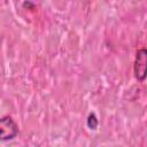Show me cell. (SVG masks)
Returning a JSON list of instances; mask_svg holds the SVG:
<instances>
[{"label":"cell","instance_id":"6da1fadb","mask_svg":"<svg viewBox=\"0 0 147 147\" xmlns=\"http://www.w3.org/2000/svg\"><path fill=\"white\" fill-rule=\"evenodd\" d=\"M134 76L138 80L142 82L147 77V49L141 48L136 54L134 60Z\"/></svg>","mask_w":147,"mask_h":147},{"label":"cell","instance_id":"7a4b0ae2","mask_svg":"<svg viewBox=\"0 0 147 147\" xmlns=\"http://www.w3.org/2000/svg\"><path fill=\"white\" fill-rule=\"evenodd\" d=\"M18 127L16 123L11 119V117H2L0 121V139L1 140H9L17 136Z\"/></svg>","mask_w":147,"mask_h":147},{"label":"cell","instance_id":"3957f363","mask_svg":"<svg viewBox=\"0 0 147 147\" xmlns=\"http://www.w3.org/2000/svg\"><path fill=\"white\" fill-rule=\"evenodd\" d=\"M87 126L91 130H96V127H98V118H96L94 113H91L88 115V117H87Z\"/></svg>","mask_w":147,"mask_h":147}]
</instances>
